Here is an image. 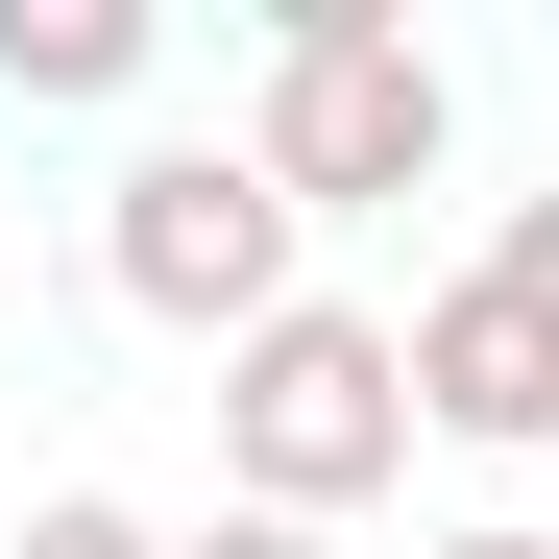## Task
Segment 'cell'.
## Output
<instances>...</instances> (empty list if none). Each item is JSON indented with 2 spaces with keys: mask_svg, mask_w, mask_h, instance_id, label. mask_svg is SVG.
<instances>
[{
  "mask_svg": "<svg viewBox=\"0 0 559 559\" xmlns=\"http://www.w3.org/2000/svg\"><path fill=\"white\" fill-rule=\"evenodd\" d=\"M243 146H267V195H293V219H390V195H438L462 73L390 25V0H293L267 73H243Z\"/></svg>",
  "mask_w": 559,
  "mask_h": 559,
  "instance_id": "2",
  "label": "cell"
},
{
  "mask_svg": "<svg viewBox=\"0 0 559 559\" xmlns=\"http://www.w3.org/2000/svg\"><path fill=\"white\" fill-rule=\"evenodd\" d=\"M170 559H341V535H293V511H195Z\"/></svg>",
  "mask_w": 559,
  "mask_h": 559,
  "instance_id": "8",
  "label": "cell"
},
{
  "mask_svg": "<svg viewBox=\"0 0 559 559\" xmlns=\"http://www.w3.org/2000/svg\"><path fill=\"white\" fill-rule=\"evenodd\" d=\"M0 559H170V535H146L122 487H49V511H25V535H0Z\"/></svg>",
  "mask_w": 559,
  "mask_h": 559,
  "instance_id": "6",
  "label": "cell"
},
{
  "mask_svg": "<svg viewBox=\"0 0 559 559\" xmlns=\"http://www.w3.org/2000/svg\"><path fill=\"white\" fill-rule=\"evenodd\" d=\"M414 559H559V535H535V511H487V535H414Z\"/></svg>",
  "mask_w": 559,
  "mask_h": 559,
  "instance_id": "9",
  "label": "cell"
},
{
  "mask_svg": "<svg viewBox=\"0 0 559 559\" xmlns=\"http://www.w3.org/2000/svg\"><path fill=\"white\" fill-rule=\"evenodd\" d=\"M98 293L146 317V341H267L317 293V219L267 195V146H219V122H170V146H122V195H98Z\"/></svg>",
  "mask_w": 559,
  "mask_h": 559,
  "instance_id": "3",
  "label": "cell"
},
{
  "mask_svg": "<svg viewBox=\"0 0 559 559\" xmlns=\"http://www.w3.org/2000/svg\"><path fill=\"white\" fill-rule=\"evenodd\" d=\"M365 487H414V317L293 293V317L219 365V511H293V535H341Z\"/></svg>",
  "mask_w": 559,
  "mask_h": 559,
  "instance_id": "1",
  "label": "cell"
},
{
  "mask_svg": "<svg viewBox=\"0 0 559 559\" xmlns=\"http://www.w3.org/2000/svg\"><path fill=\"white\" fill-rule=\"evenodd\" d=\"M146 73H170L146 0H0V98H25V122H122Z\"/></svg>",
  "mask_w": 559,
  "mask_h": 559,
  "instance_id": "5",
  "label": "cell"
},
{
  "mask_svg": "<svg viewBox=\"0 0 559 559\" xmlns=\"http://www.w3.org/2000/svg\"><path fill=\"white\" fill-rule=\"evenodd\" d=\"M487 267H511V293H535V317H559V170H535V195L487 219Z\"/></svg>",
  "mask_w": 559,
  "mask_h": 559,
  "instance_id": "7",
  "label": "cell"
},
{
  "mask_svg": "<svg viewBox=\"0 0 559 559\" xmlns=\"http://www.w3.org/2000/svg\"><path fill=\"white\" fill-rule=\"evenodd\" d=\"M414 438H462V462H535L559 438V317L511 293V267H438L414 293Z\"/></svg>",
  "mask_w": 559,
  "mask_h": 559,
  "instance_id": "4",
  "label": "cell"
}]
</instances>
